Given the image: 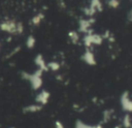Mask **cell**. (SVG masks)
Instances as JSON below:
<instances>
[{"label": "cell", "instance_id": "cell-1", "mask_svg": "<svg viewBox=\"0 0 132 128\" xmlns=\"http://www.w3.org/2000/svg\"><path fill=\"white\" fill-rule=\"evenodd\" d=\"M42 70H37L34 73L29 74L26 72H23L22 76L24 79H26L30 82V85L32 88V89L38 90L42 86Z\"/></svg>", "mask_w": 132, "mask_h": 128}, {"label": "cell", "instance_id": "cell-2", "mask_svg": "<svg viewBox=\"0 0 132 128\" xmlns=\"http://www.w3.org/2000/svg\"><path fill=\"white\" fill-rule=\"evenodd\" d=\"M0 29L4 32L12 33V34H20L23 33V26L22 23H16L13 20H8L0 24Z\"/></svg>", "mask_w": 132, "mask_h": 128}, {"label": "cell", "instance_id": "cell-3", "mask_svg": "<svg viewBox=\"0 0 132 128\" xmlns=\"http://www.w3.org/2000/svg\"><path fill=\"white\" fill-rule=\"evenodd\" d=\"M103 37L96 33H87L84 37V44L86 48H90L92 45H101L103 43Z\"/></svg>", "mask_w": 132, "mask_h": 128}, {"label": "cell", "instance_id": "cell-4", "mask_svg": "<svg viewBox=\"0 0 132 128\" xmlns=\"http://www.w3.org/2000/svg\"><path fill=\"white\" fill-rule=\"evenodd\" d=\"M120 103L121 106V108L123 109L127 114L132 113V99L129 96V93L128 91H124L120 95Z\"/></svg>", "mask_w": 132, "mask_h": 128}, {"label": "cell", "instance_id": "cell-5", "mask_svg": "<svg viewBox=\"0 0 132 128\" xmlns=\"http://www.w3.org/2000/svg\"><path fill=\"white\" fill-rule=\"evenodd\" d=\"M103 11V5L100 0H91L90 7L85 9V14L88 16H93L96 11Z\"/></svg>", "mask_w": 132, "mask_h": 128}, {"label": "cell", "instance_id": "cell-6", "mask_svg": "<svg viewBox=\"0 0 132 128\" xmlns=\"http://www.w3.org/2000/svg\"><path fill=\"white\" fill-rule=\"evenodd\" d=\"M94 23V19H81L79 21V32L84 33H92L90 31V27Z\"/></svg>", "mask_w": 132, "mask_h": 128}, {"label": "cell", "instance_id": "cell-7", "mask_svg": "<svg viewBox=\"0 0 132 128\" xmlns=\"http://www.w3.org/2000/svg\"><path fill=\"white\" fill-rule=\"evenodd\" d=\"M50 97H51V93H50L49 91H47V90H42V91L36 96L35 101H36L37 104H39V105L43 107L44 105H46V104L49 102Z\"/></svg>", "mask_w": 132, "mask_h": 128}, {"label": "cell", "instance_id": "cell-8", "mask_svg": "<svg viewBox=\"0 0 132 128\" xmlns=\"http://www.w3.org/2000/svg\"><path fill=\"white\" fill-rule=\"evenodd\" d=\"M82 60L87 65H89V66H94V65H96V63H97L94 54L91 51H89V50H86L85 52L82 55Z\"/></svg>", "mask_w": 132, "mask_h": 128}, {"label": "cell", "instance_id": "cell-9", "mask_svg": "<svg viewBox=\"0 0 132 128\" xmlns=\"http://www.w3.org/2000/svg\"><path fill=\"white\" fill-rule=\"evenodd\" d=\"M42 109V106L39 105V104H31V105L26 106L23 108V113H28V114H33V113H37Z\"/></svg>", "mask_w": 132, "mask_h": 128}, {"label": "cell", "instance_id": "cell-10", "mask_svg": "<svg viewBox=\"0 0 132 128\" xmlns=\"http://www.w3.org/2000/svg\"><path fill=\"white\" fill-rule=\"evenodd\" d=\"M35 63L37 64V66L39 67V70H42V71H47L49 69H48V66L47 64L45 63V62H44V59L42 58V55H38V56L35 58Z\"/></svg>", "mask_w": 132, "mask_h": 128}, {"label": "cell", "instance_id": "cell-11", "mask_svg": "<svg viewBox=\"0 0 132 128\" xmlns=\"http://www.w3.org/2000/svg\"><path fill=\"white\" fill-rule=\"evenodd\" d=\"M122 125L125 128H130L132 126V120L130 117V115L126 114L123 116V119H122Z\"/></svg>", "mask_w": 132, "mask_h": 128}, {"label": "cell", "instance_id": "cell-12", "mask_svg": "<svg viewBox=\"0 0 132 128\" xmlns=\"http://www.w3.org/2000/svg\"><path fill=\"white\" fill-rule=\"evenodd\" d=\"M75 128H95V126L87 125V124L84 123L81 120H77V122L75 124Z\"/></svg>", "mask_w": 132, "mask_h": 128}, {"label": "cell", "instance_id": "cell-13", "mask_svg": "<svg viewBox=\"0 0 132 128\" xmlns=\"http://www.w3.org/2000/svg\"><path fill=\"white\" fill-rule=\"evenodd\" d=\"M68 35H69V38L71 39L73 43H77V42H78V40H79L78 33L77 32H75V31H72V32H70L68 33Z\"/></svg>", "mask_w": 132, "mask_h": 128}, {"label": "cell", "instance_id": "cell-14", "mask_svg": "<svg viewBox=\"0 0 132 128\" xmlns=\"http://www.w3.org/2000/svg\"><path fill=\"white\" fill-rule=\"evenodd\" d=\"M35 42H36V40H35V38L33 36H29L27 39V42H26V45L27 47L29 48V49H32L33 47H34L35 45Z\"/></svg>", "mask_w": 132, "mask_h": 128}, {"label": "cell", "instance_id": "cell-15", "mask_svg": "<svg viewBox=\"0 0 132 128\" xmlns=\"http://www.w3.org/2000/svg\"><path fill=\"white\" fill-rule=\"evenodd\" d=\"M47 66H48V69H51L53 71H57V70H59V64L55 62H50L49 64H47Z\"/></svg>", "mask_w": 132, "mask_h": 128}, {"label": "cell", "instance_id": "cell-16", "mask_svg": "<svg viewBox=\"0 0 132 128\" xmlns=\"http://www.w3.org/2000/svg\"><path fill=\"white\" fill-rule=\"evenodd\" d=\"M108 5H109L110 7H111V8H118V6L120 5V1L119 0H110L109 2H108Z\"/></svg>", "mask_w": 132, "mask_h": 128}, {"label": "cell", "instance_id": "cell-17", "mask_svg": "<svg viewBox=\"0 0 132 128\" xmlns=\"http://www.w3.org/2000/svg\"><path fill=\"white\" fill-rule=\"evenodd\" d=\"M111 114H112V111L111 110H105L103 112V121L104 122H108L110 119H111Z\"/></svg>", "mask_w": 132, "mask_h": 128}, {"label": "cell", "instance_id": "cell-18", "mask_svg": "<svg viewBox=\"0 0 132 128\" xmlns=\"http://www.w3.org/2000/svg\"><path fill=\"white\" fill-rule=\"evenodd\" d=\"M42 18H43V16L40 14V16H35V17H33V19L31 20V21H32L33 25H39V24L40 23V21L42 20Z\"/></svg>", "mask_w": 132, "mask_h": 128}, {"label": "cell", "instance_id": "cell-19", "mask_svg": "<svg viewBox=\"0 0 132 128\" xmlns=\"http://www.w3.org/2000/svg\"><path fill=\"white\" fill-rule=\"evenodd\" d=\"M55 128H65V126L60 121H56L55 122Z\"/></svg>", "mask_w": 132, "mask_h": 128}, {"label": "cell", "instance_id": "cell-20", "mask_svg": "<svg viewBox=\"0 0 132 128\" xmlns=\"http://www.w3.org/2000/svg\"><path fill=\"white\" fill-rule=\"evenodd\" d=\"M128 20L132 23V9H131L130 11H129V14H128Z\"/></svg>", "mask_w": 132, "mask_h": 128}, {"label": "cell", "instance_id": "cell-21", "mask_svg": "<svg viewBox=\"0 0 132 128\" xmlns=\"http://www.w3.org/2000/svg\"><path fill=\"white\" fill-rule=\"evenodd\" d=\"M95 128H103V127L102 125H95Z\"/></svg>", "mask_w": 132, "mask_h": 128}, {"label": "cell", "instance_id": "cell-22", "mask_svg": "<svg viewBox=\"0 0 132 128\" xmlns=\"http://www.w3.org/2000/svg\"><path fill=\"white\" fill-rule=\"evenodd\" d=\"M130 128H132V126H131V127H130Z\"/></svg>", "mask_w": 132, "mask_h": 128}]
</instances>
